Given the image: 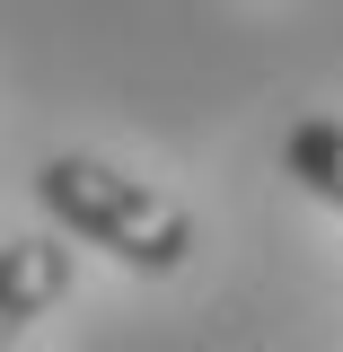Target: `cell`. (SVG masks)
<instances>
[{"label": "cell", "mask_w": 343, "mask_h": 352, "mask_svg": "<svg viewBox=\"0 0 343 352\" xmlns=\"http://www.w3.org/2000/svg\"><path fill=\"white\" fill-rule=\"evenodd\" d=\"M36 194H44V212H53V229H62V238L106 247V256L132 264V273H176V264L194 256V212L176 203L168 185H150V176L115 168V159L62 150V159H44Z\"/></svg>", "instance_id": "cell-1"}, {"label": "cell", "mask_w": 343, "mask_h": 352, "mask_svg": "<svg viewBox=\"0 0 343 352\" xmlns=\"http://www.w3.org/2000/svg\"><path fill=\"white\" fill-rule=\"evenodd\" d=\"M62 291H71V238H62V229L9 238V247H0V344L27 335Z\"/></svg>", "instance_id": "cell-2"}, {"label": "cell", "mask_w": 343, "mask_h": 352, "mask_svg": "<svg viewBox=\"0 0 343 352\" xmlns=\"http://www.w3.org/2000/svg\"><path fill=\"white\" fill-rule=\"evenodd\" d=\"M282 168L300 176L317 203L343 212V115H300V124L282 132Z\"/></svg>", "instance_id": "cell-3"}]
</instances>
